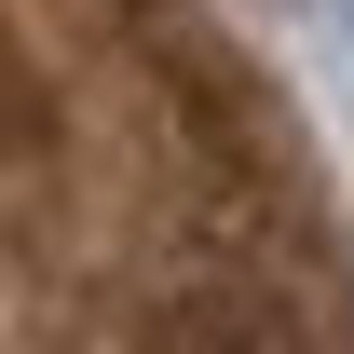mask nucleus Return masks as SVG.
I'll list each match as a JSON object with an SVG mask.
<instances>
[{"label": "nucleus", "mask_w": 354, "mask_h": 354, "mask_svg": "<svg viewBox=\"0 0 354 354\" xmlns=\"http://www.w3.org/2000/svg\"><path fill=\"white\" fill-rule=\"evenodd\" d=\"M0 354H354V245L218 0H0Z\"/></svg>", "instance_id": "1"}]
</instances>
